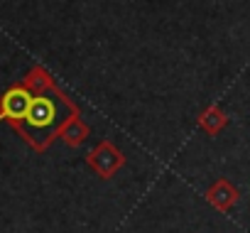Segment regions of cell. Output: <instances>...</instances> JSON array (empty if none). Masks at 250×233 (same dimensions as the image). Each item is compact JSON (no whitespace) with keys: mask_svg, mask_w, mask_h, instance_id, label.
I'll use <instances>...</instances> for the list:
<instances>
[{"mask_svg":"<svg viewBox=\"0 0 250 233\" xmlns=\"http://www.w3.org/2000/svg\"><path fill=\"white\" fill-rule=\"evenodd\" d=\"M25 121L32 130H49L57 121V108L49 98H32Z\"/></svg>","mask_w":250,"mask_h":233,"instance_id":"6da1fadb","label":"cell"},{"mask_svg":"<svg viewBox=\"0 0 250 233\" xmlns=\"http://www.w3.org/2000/svg\"><path fill=\"white\" fill-rule=\"evenodd\" d=\"M91 165H93L103 177H110V174L123 165V157H120L115 150H110L108 145H103L98 152H93V155H91Z\"/></svg>","mask_w":250,"mask_h":233,"instance_id":"7a4b0ae2","label":"cell"},{"mask_svg":"<svg viewBox=\"0 0 250 233\" xmlns=\"http://www.w3.org/2000/svg\"><path fill=\"white\" fill-rule=\"evenodd\" d=\"M3 103H5V113H8V115H13V118H25L32 98H30L22 88H15V91H10V93L3 98Z\"/></svg>","mask_w":250,"mask_h":233,"instance_id":"3957f363","label":"cell"},{"mask_svg":"<svg viewBox=\"0 0 250 233\" xmlns=\"http://www.w3.org/2000/svg\"><path fill=\"white\" fill-rule=\"evenodd\" d=\"M235 199H238V191H235L233 187H228L226 182H218V184L208 191V201L216 204L218 209H228L230 204H235Z\"/></svg>","mask_w":250,"mask_h":233,"instance_id":"277c9868","label":"cell"}]
</instances>
